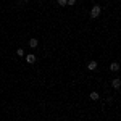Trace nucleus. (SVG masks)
<instances>
[{
	"instance_id": "obj_1",
	"label": "nucleus",
	"mask_w": 121,
	"mask_h": 121,
	"mask_svg": "<svg viewBox=\"0 0 121 121\" xmlns=\"http://www.w3.org/2000/svg\"><path fill=\"white\" fill-rule=\"evenodd\" d=\"M100 13H102V8H100L99 5L92 7V10H91V16H92V18H97V16H99Z\"/></svg>"
},
{
	"instance_id": "obj_2",
	"label": "nucleus",
	"mask_w": 121,
	"mask_h": 121,
	"mask_svg": "<svg viewBox=\"0 0 121 121\" xmlns=\"http://www.w3.org/2000/svg\"><path fill=\"white\" fill-rule=\"evenodd\" d=\"M112 86L115 87V89H120V86H121V81L118 79V78H116V79H113V81H112Z\"/></svg>"
},
{
	"instance_id": "obj_3",
	"label": "nucleus",
	"mask_w": 121,
	"mask_h": 121,
	"mask_svg": "<svg viewBox=\"0 0 121 121\" xmlns=\"http://www.w3.org/2000/svg\"><path fill=\"white\" fill-rule=\"evenodd\" d=\"M26 61H28V63H34V61H36V56L32 55V53H29V55L26 56Z\"/></svg>"
},
{
	"instance_id": "obj_4",
	"label": "nucleus",
	"mask_w": 121,
	"mask_h": 121,
	"mask_svg": "<svg viewBox=\"0 0 121 121\" xmlns=\"http://www.w3.org/2000/svg\"><path fill=\"white\" fill-rule=\"evenodd\" d=\"M110 69H112V71H118V69H120V65L115 61V63H112V65H110Z\"/></svg>"
},
{
	"instance_id": "obj_5",
	"label": "nucleus",
	"mask_w": 121,
	"mask_h": 121,
	"mask_svg": "<svg viewBox=\"0 0 121 121\" xmlns=\"http://www.w3.org/2000/svg\"><path fill=\"white\" fill-rule=\"evenodd\" d=\"M37 44H39L37 39H31V40H29V45L32 47V48H36V47H37Z\"/></svg>"
},
{
	"instance_id": "obj_6",
	"label": "nucleus",
	"mask_w": 121,
	"mask_h": 121,
	"mask_svg": "<svg viewBox=\"0 0 121 121\" xmlns=\"http://www.w3.org/2000/svg\"><path fill=\"white\" fill-rule=\"evenodd\" d=\"M87 68H89V69H95V68H97V61H91V63L87 65Z\"/></svg>"
},
{
	"instance_id": "obj_7",
	"label": "nucleus",
	"mask_w": 121,
	"mask_h": 121,
	"mask_svg": "<svg viewBox=\"0 0 121 121\" xmlns=\"http://www.w3.org/2000/svg\"><path fill=\"white\" fill-rule=\"evenodd\" d=\"M91 99H92V100H99V94L92 92V94H91Z\"/></svg>"
},
{
	"instance_id": "obj_8",
	"label": "nucleus",
	"mask_w": 121,
	"mask_h": 121,
	"mask_svg": "<svg viewBox=\"0 0 121 121\" xmlns=\"http://www.w3.org/2000/svg\"><path fill=\"white\" fill-rule=\"evenodd\" d=\"M16 53H18L19 56H23V55H24V50H23V48H18V50H16Z\"/></svg>"
},
{
	"instance_id": "obj_9",
	"label": "nucleus",
	"mask_w": 121,
	"mask_h": 121,
	"mask_svg": "<svg viewBox=\"0 0 121 121\" xmlns=\"http://www.w3.org/2000/svg\"><path fill=\"white\" fill-rule=\"evenodd\" d=\"M58 3H60V7H65V5H68V3H66V0H58Z\"/></svg>"
},
{
	"instance_id": "obj_10",
	"label": "nucleus",
	"mask_w": 121,
	"mask_h": 121,
	"mask_svg": "<svg viewBox=\"0 0 121 121\" xmlns=\"http://www.w3.org/2000/svg\"><path fill=\"white\" fill-rule=\"evenodd\" d=\"M66 3H69V5H74L76 0H66Z\"/></svg>"
},
{
	"instance_id": "obj_11",
	"label": "nucleus",
	"mask_w": 121,
	"mask_h": 121,
	"mask_svg": "<svg viewBox=\"0 0 121 121\" xmlns=\"http://www.w3.org/2000/svg\"><path fill=\"white\" fill-rule=\"evenodd\" d=\"M23 2H28V0H23Z\"/></svg>"
}]
</instances>
